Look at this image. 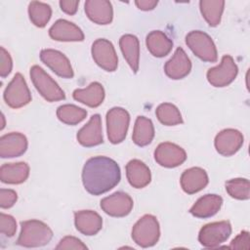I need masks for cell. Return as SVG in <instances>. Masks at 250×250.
I'll list each match as a JSON object with an SVG mask.
<instances>
[{
	"mask_svg": "<svg viewBox=\"0 0 250 250\" xmlns=\"http://www.w3.org/2000/svg\"><path fill=\"white\" fill-rule=\"evenodd\" d=\"M216 150L224 155L230 156L236 153L243 145L242 134L235 129H225L217 134L215 138Z\"/></svg>",
	"mask_w": 250,
	"mask_h": 250,
	"instance_id": "cell-14",
	"label": "cell"
},
{
	"mask_svg": "<svg viewBox=\"0 0 250 250\" xmlns=\"http://www.w3.org/2000/svg\"><path fill=\"white\" fill-rule=\"evenodd\" d=\"M223 204V198L217 194L201 196L189 209V213L196 218H210L218 213Z\"/></svg>",
	"mask_w": 250,
	"mask_h": 250,
	"instance_id": "cell-23",
	"label": "cell"
},
{
	"mask_svg": "<svg viewBox=\"0 0 250 250\" xmlns=\"http://www.w3.org/2000/svg\"><path fill=\"white\" fill-rule=\"evenodd\" d=\"M92 57L95 62L105 71H114L118 65V58L110 41L104 38L97 39L92 45Z\"/></svg>",
	"mask_w": 250,
	"mask_h": 250,
	"instance_id": "cell-10",
	"label": "cell"
},
{
	"mask_svg": "<svg viewBox=\"0 0 250 250\" xmlns=\"http://www.w3.org/2000/svg\"><path fill=\"white\" fill-rule=\"evenodd\" d=\"M84 9L87 17L97 24H108L112 21V5L107 0H87Z\"/></svg>",
	"mask_w": 250,
	"mask_h": 250,
	"instance_id": "cell-18",
	"label": "cell"
},
{
	"mask_svg": "<svg viewBox=\"0 0 250 250\" xmlns=\"http://www.w3.org/2000/svg\"><path fill=\"white\" fill-rule=\"evenodd\" d=\"M226 190L232 198L238 200H247L250 197L249 181L244 178L229 180L226 183Z\"/></svg>",
	"mask_w": 250,
	"mask_h": 250,
	"instance_id": "cell-33",
	"label": "cell"
},
{
	"mask_svg": "<svg viewBox=\"0 0 250 250\" xmlns=\"http://www.w3.org/2000/svg\"><path fill=\"white\" fill-rule=\"evenodd\" d=\"M76 229L85 235L97 234L103 227L102 217L92 210H81L74 213Z\"/></svg>",
	"mask_w": 250,
	"mask_h": 250,
	"instance_id": "cell-21",
	"label": "cell"
},
{
	"mask_svg": "<svg viewBox=\"0 0 250 250\" xmlns=\"http://www.w3.org/2000/svg\"><path fill=\"white\" fill-rule=\"evenodd\" d=\"M121 179L120 168L111 158L94 156L86 161L82 171V183L85 189L100 195L113 188Z\"/></svg>",
	"mask_w": 250,
	"mask_h": 250,
	"instance_id": "cell-1",
	"label": "cell"
},
{
	"mask_svg": "<svg viewBox=\"0 0 250 250\" xmlns=\"http://www.w3.org/2000/svg\"><path fill=\"white\" fill-rule=\"evenodd\" d=\"M146 44L149 53L156 58L167 56L173 48L172 40L160 30L149 32L146 36Z\"/></svg>",
	"mask_w": 250,
	"mask_h": 250,
	"instance_id": "cell-27",
	"label": "cell"
},
{
	"mask_svg": "<svg viewBox=\"0 0 250 250\" xmlns=\"http://www.w3.org/2000/svg\"><path fill=\"white\" fill-rule=\"evenodd\" d=\"M229 248L232 249H248L249 248V232L241 231L235 238L230 242Z\"/></svg>",
	"mask_w": 250,
	"mask_h": 250,
	"instance_id": "cell-38",
	"label": "cell"
},
{
	"mask_svg": "<svg viewBox=\"0 0 250 250\" xmlns=\"http://www.w3.org/2000/svg\"><path fill=\"white\" fill-rule=\"evenodd\" d=\"M18 199L17 192L13 189L1 188L0 189V206L3 209L12 207Z\"/></svg>",
	"mask_w": 250,
	"mask_h": 250,
	"instance_id": "cell-37",
	"label": "cell"
},
{
	"mask_svg": "<svg viewBox=\"0 0 250 250\" xmlns=\"http://www.w3.org/2000/svg\"><path fill=\"white\" fill-rule=\"evenodd\" d=\"M126 176L129 184L136 188L146 187L151 180L150 170L139 159H133L127 163Z\"/></svg>",
	"mask_w": 250,
	"mask_h": 250,
	"instance_id": "cell-22",
	"label": "cell"
},
{
	"mask_svg": "<svg viewBox=\"0 0 250 250\" xmlns=\"http://www.w3.org/2000/svg\"><path fill=\"white\" fill-rule=\"evenodd\" d=\"M28 16L34 25L37 27H44L51 19L52 9L50 5L46 3L31 1L28 5Z\"/></svg>",
	"mask_w": 250,
	"mask_h": 250,
	"instance_id": "cell-30",
	"label": "cell"
},
{
	"mask_svg": "<svg viewBox=\"0 0 250 250\" xmlns=\"http://www.w3.org/2000/svg\"><path fill=\"white\" fill-rule=\"evenodd\" d=\"M0 75L2 78H5L10 74L13 67V61L10 54L4 49L0 48Z\"/></svg>",
	"mask_w": 250,
	"mask_h": 250,
	"instance_id": "cell-35",
	"label": "cell"
},
{
	"mask_svg": "<svg viewBox=\"0 0 250 250\" xmlns=\"http://www.w3.org/2000/svg\"><path fill=\"white\" fill-rule=\"evenodd\" d=\"M21 229L17 244L23 247H41L50 242L52 229L39 220H28L21 223Z\"/></svg>",
	"mask_w": 250,
	"mask_h": 250,
	"instance_id": "cell-2",
	"label": "cell"
},
{
	"mask_svg": "<svg viewBox=\"0 0 250 250\" xmlns=\"http://www.w3.org/2000/svg\"><path fill=\"white\" fill-rule=\"evenodd\" d=\"M208 181L207 173L200 167H191L185 170L180 180L183 190L188 194H193L203 189Z\"/></svg>",
	"mask_w": 250,
	"mask_h": 250,
	"instance_id": "cell-20",
	"label": "cell"
},
{
	"mask_svg": "<svg viewBox=\"0 0 250 250\" xmlns=\"http://www.w3.org/2000/svg\"><path fill=\"white\" fill-rule=\"evenodd\" d=\"M200 12L210 26H217L225 8V1L222 0H201L199 2Z\"/></svg>",
	"mask_w": 250,
	"mask_h": 250,
	"instance_id": "cell-29",
	"label": "cell"
},
{
	"mask_svg": "<svg viewBox=\"0 0 250 250\" xmlns=\"http://www.w3.org/2000/svg\"><path fill=\"white\" fill-rule=\"evenodd\" d=\"M78 5H79V1L75 0V1H69V0H62L60 1V7L62 9V12H64L67 15H74L77 12L78 9Z\"/></svg>",
	"mask_w": 250,
	"mask_h": 250,
	"instance_id": "cell-39",
	"label": "cell"
},
{
	"mask_svg": "<svg viewBox=\"0 0 250 250\" xmlns=\"http://www.w3.org/2000/svg\"><path fill=\"white\" fill-rule=\"evenodd\" d=\"M191 69V62L183 48L176 49L174 56L166 62L164 71L166 75L174 80L186 77Z\"/></svg>",
	"mask_w": 250,
	"mask_h": 250,
	"instance_id": "cell-17",
	"label": "cell"
},
{
	"mask_svg": "<svg viewBox=\"0 0 250 250\" xmlns=\"http://www.w3.org/2000/svg\"><path fill=\"white\" fill-rule=\"evenodd\" d=\"M154 137V127L150 119L138 116L135 121L132 139L139 146H146L151 143Z\"/></svg>",
	"mask_w": 250,
	"mask_h": 250,
	"instance_id": "cell-28",
	"label": "cell"
},
{
	"mask_svg": "<svg viewBox=\"0 0 250 250\" xmlns=\"http://www.w3.org/2000/svg\"><path fill=\"white\" fill-rule=\"evenodd\" d=\"M155 114L160 123L166 126H174L183 123V118L178 107L172 104L164 103L157 106Z\"/></svg>",
	"mask_w": 250,
	"mask_h": 250,
	"instance_id": "cell-32",
	"label": "cell"
},
{
	"mask_svg": "<svg viewBox=\"0 0 250 250\" xmlns=\"http://www.w3.org/2000/svg\"><path fill=\"white\" fill-rule=\"evenodd\" d=\"M29 175V166L25 162L5 163L0 168L2 183L18 185L26 181Z\"/></svg>",
	"mask_w": 250,
	"mask_h": 250,
	"instance_id": "cell-25",
	"label": "cell"
},
{
	"mask_svg": "<svg viewBox=\"0 0 250 250\" xmlns=\"http://www.w3.org/2000/svg\"><path fill=\"white\" fill-rule=\"evenodd\" d=\"M231 234V226L229 221L214 222L201 228L198 241L206 248H215L225 242Z\"/></svg>",
	"mask_w": 250,
	"mask_h": 250,
	"instance_id": "cell-7",
	"label": "cell"
},
{
	"mask_svg": "<svg viewBox=\"0 0 250 250\" xmlns=\"http://www.w3.org/2000/svg\"><path fill=\"white\" fill-rule=\"evenodd\" d=\"M133 200L127 193L116 191L101 200V208L111 217H125L133 208Z\"/></svg>",
	"mask_w": 250,
	"mask_h": 250,
	"instance_id": "cell-12",
	"label": "cell"
},
{
	"mask_svg": "<svg viewBox=\"0 0 250 250\" xmlns=\"http://www.w3.org/2000/svg\"><path fill=\"white\" fill-rule=\"evenodd\" d=\"M5 126V121H4V115L2 114V126H1V129H3Z\"/></svg>",
	"mask_w": 250,
	"mask_h": 250,
	"instance_id": "cell-41",
	"label": "cell"
},
{
	"mask_svg": "<svg viewBox=\"0 0 250 250\" xmlns=\"http://www.w3.org/2000/svg\"><path fill=\"white\" fill-rule=\"evenodd\" d=\"M27 149V139L21 133H8L0 138V156L2 158L18 157Z\"/></svg>",
	"mask_w": 250,
	"mask_h": 250,
	"instance_id": "cell-15",
	"label": "cell"
},
{
	"mask_svg": "<svg viewBox=\"0 0 250 250\" xmlns=\"http://www.w3.org/2000/svg\"><path fill=\"white\" fill-rule=\"evenodd\" d=\"M0 231L8 237L14 236L17 231V223L14 217L4 213L0 214Z\"/></svg>",
	"mask_w": 250,
	"mask_h": 250,
	"instance_id": "cell-34",
	"label": "cell"
},
{
	"mask_svg": "<svg viewBox=\"0 0 250 250\" xmlns=\"http://www.w3.org/2000/svg\"><path fill=\"white\" fill-rule=\"evenodd\" d=\"M56 249H87V246L74 236H65L61 239Z\"/></svg>",
	"mask_w": 250,
	"mask_h": 250,
	"instance_id": "cell-36",
	"label": "cell"
},
{
	"mask_svg": "<svg viewBox=\"0 0 250 250\" xmlns=\"http://www.w3.org/2000/svg\"><path fill=\"white\" fill-rule=\"evenodd\" d=\"M49 35L57 41H83L84 33L73 22L66 20H58L49 29Z\"/></svg>",
	"mask_w": 250,
	"mask_h": 250,
	"instance_id": "cell-19",
	"label": "cell"
},
{
	"mask_svg": "<svg viewBox=\"0 0 250 250\" xmlns=\"http://www.w3.org/2000/svg\"><path fill=\"white\" fill-rule=\"evenodd\" d=\"M154 159L160 166L174 168L186 161L187 153L178 145L165 142L159 144L155 148Z\"/></svg>",
	"mask_w": 250,
	"mask_h": 250,
	"instance_id": "cell-11",
	"label": "cell"
},
{
	"mask_svg": "<svg viewBox=\"0 0 250 250\" xmlns=\"http://www.w3.org/2000/svg\"><path fill=\"white\" fill-rule=\"evenodd\" d=\"M119 46L124 59L136 73L139 70L140 43L137 36L133 34L122 35L119 39Z\"/></svg>",
	"mask_w": 250,
	"mask_h": 250,
	"instance_id": "cell-26",
	"label": "cell"
},
{
	"mask_svg": "<svg viewBox=\"0 0 250 250\" xmlns=\"http://www.w3.org/2000/svg\"><path fill=\"white\" fill-rule=\"evenodd\" d=\"M30 78L36 90L47 102H58L64 100V92L58 83L38 65L30 68Z\"/></svg>",
	"mask_w": 250,
	"mask_h": 250,
	"instance_id": "cell-4",
	"label": "cell"
},
{
	"mask_svg": "<svg viewBox=\"0 0 250 250\" xmlns=\"http://www.w3.org/2000/svg\"><path fill=\"white\" fill-rule=\"evenodd\" d=\"M159 236V223L153 215H144L132 229V238L134 242L144 248L156 244Z\"/></svg>",
	"mask_w": 250,
	"mask_h": 250,
	"instance_id": "cell-3",
	"label": "cell"
},
{
	"mask_svg": "<svg viewBox=\"0 0 250 250\" xmlns=\"http://www.w3.org/2000/svg\"><path fill=\"white\" fill-rule=\"evenodd\" d=\"M130 123L128 111L122 107H112L106 113L107 137L111 144H119L124 141Z\"/></svg>",
	"mask_w": 250,
	"mask_h": 250,
	"instance_id": "cell-6",
	"label": "cell"
},
{
	"mask_svg": "<svg viewBox=\"0 0 250 250\" xmlns=\"http://www.w3.org/2000/svg\"><path fill=\"white\" fill-rule=\"evenodd\" d=\"M73 99L90 107H98L104 99V90L101 83L92 82L85 89L74 90Z\"/></svg>",
	"mask_w": 250,
	"mask_h": 250,
	"instance_id": "cell-24",
	"label": "cell"
},
{
	"mask_svg": "<svg viewBox=\"0 0 250 250\" xmlns=\"http://www.w3.org/2000/svg\"><path fill=\"white\" fill-rule=\"evenodd\" d=\"M4 101L12 108H20L31 101V94L21 73H16L4 91Z\"/></svg>",
	"mask_w": 250,
	"mask_h": 250,
	"instance_id": "cell-8",
	"label": "cell"
},
{
	"mask_svg": "<svg viewBox=\"0 0 250 250\" xmlns=\"http://www.w3.org/2000/svg\"><path fill=\"white\" fill-rule=\"evenodd\" d=\"M87 116V111L74 104H62L57 109V117L67 125H76Z\"/></svg>",
	"mask_w": 250,
	"mask_h": 250,
	"instance_id": "cell-31",
	"label": "cell"
},
{
	"mask_svg": "<svg viewBox=\"0 0 250 250\" xmlns=\"http://www.w3.org/2000/svg\"><path fill=\"white\" fill-rule=\"evenodd\" d=\"M238 68L229 55H225L219 65L211 67L207 71V80L214 87H226L236 77Z\"/></svg>",
	"mask_w": 250,
	"mask_h": 250,
	"instance_id": "cell-9",
	"label": "cell"
},
{
	"mask_svg": "<svg viewBox=\"0 0 250 250\" xmlns=\"http://www.w3.org/2000/svg\"><path fill=\"white\" fill-rule=\"evenodd\" d=\"M157 1L155 0H140V1H136L135 4L136 6L143 11H150L153 10L156 5H157Z\"/></svg>",
	"mask_w": 250,
	"mask_h": 250,
	"instance_id": "cell-40",
	"label": "cell"
},
{
	"mask_svg": "<svg viewBox=\"0 0 250 250\" xmlns=\"http://www.w3.org/2000/svg\"><path fill=\"white\" fill-rule=\"evenodd\" d=\"M76 138L78 143L86 147L101 145L103 143L101 115H92L88 123L78 131Z\"/></svg>",
	"mask_w": 250,
	"mask_h": 250,
	"instance_id": "cell-16",
	"label": "cell"
},
{
	"mask_svg": "<svg viewBox=\"0 0 250 250\" xmlns=\"http://www.w3.org/2000/svg\"><path fill=\"white\" fill-rule=\"evenodd\" d=\"M186 44L203 62H215L218 55L212 38L200 30H192L186 36Z\"/></svg>",
	"mask_w": 250,
	"mask_h": 250,
	"instance_id": "cell-5",
	"label": "cell"
},
{
	"mask_svg": "<svg viewBox=\"0 0 250 250\" xmlns=\"http://www.w3.org/2000/svg\"><path fill=\"white\" fill-rule=\"evenodd\" d=\"M41 61L57 75L62 78H72L73 70L68 59L60 51L43 49L40 52Z\"/></svg>",
	"mask_w": 250,
	"mask_h": 250,
	"instance_id": "cell-13",
	"label": "cell"
}]
</instances>
